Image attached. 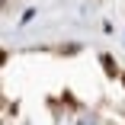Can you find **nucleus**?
<instances>
[{
  "instance_id": "obj_2",
  "label": "nucleus",
  "mask_w": 125,
  "mask_h": 125,
  "mask_svg": "<svg viewBox=\"0 0 125 125\" xmlns=\"http://www.w3.org/2000/svg\"><path fill=\"white\" fill-rule=\"evenodd\" d=\"M122 83H125V77H122Z\"/></svg>"
},
{
  "instance_id": "obj_1",
  "label": "nucleus",
  "mask_w": 125,
  "mask_h": 125,
  "mask_svg": "<svg viewBox=\"0 0 125 125\" xmlns=\"http://www.w3.org/2000/svg\"><path fill=\"white\" fill-rule=\"evenodd\" d=\"M103 67H106V71H109V74H115V61H112V58H109V55H103Z\"/></svg>"
}]
</instances>
